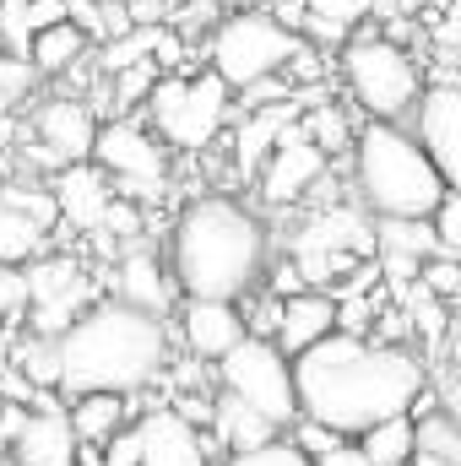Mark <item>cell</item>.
<instances>
[{"label": "cell", "mask_w": 461, "mask_h": 466, "mask_svg": "<svg viewBox=\"0 0 461 466\" xmlns=\"http://www.w3.org/2000/svg\"><path fill=\"white\" fill-rule=\"evenodd\" d=\"M27 320V266H0V326Z\"/></svg>", "instance_id": "31"}, {"label": "cell", "mask_w": 461, "mask_h": 466, "mask_svg": "<svg viewBox=\"0 0 461 466\" xmlns=\"http://www.w3.org/2000/svg\"><path fill=\"white\" fill-rule=\"evenodd\" d=\"M60 228L49 185H5L0 190V266H33L49 255V238Z\"/></svg>", "instance_id": "14"}, {"label": "cell", "mask_w": 461, "mask_h": 466, "mask_svg": "<svg viewBox=\"0 0 461 466\" xmlns=\"http://www.w3.org/2000/svg\"><path fill=\"white\" fill-rule=\"evenodd\" d=\"M337 76H343L347 98L364 119H391V125H407L424 87H429V71L424 60L385 27H358L337 49Z\"/></svg>", "instance_id": "5"}, {"label": "cell", "mask_w": 461, "mask_h": 466, "mask_svg": "<svg viewBox=\"0 0 461 466\" xmlns=\"http://www.w3.org/2000/svg\"><path fill=\"white\" fill-rule=\"evenodd\" d=\"M440 363L461 369V288H456V299H451V331H446V358Z\"/></svg>", "instance_id": "35"}, {"label": "cell", "mask_w": 461, "mask_h": 466, "mask_svg": "<svg viewBox=\"0 0 461 466\" xmlns=\"http://www.w3.org/2000/svg\"><path fill=\"white\" fill-rule=\"evenodd\" d=\"M435 363L407 342H369L353 331H332L326 342L293 358L299 418L358 440L364 429L413 412L429 396Z\"/></svg>", "instance_id": "1"}, {"label": "cell", "mask_w": 461, "mask_h": 466, "mask_svg": "<svg viewBox=\"0 0 461 466\" xmlns=\"http://www.w3.org/2000/svg\"><path fill=\"white\" fill-rule=\"evenodd\" d=\"M304 44H310V38H304L299 27H288L277 11L244 5V11L218 16V27H212V38H207V66L229 82L233 98H239V93H250L255 82L282 76Z\"/></svg>", "instance_id": "7"}, {"label": "cell", "mask_w": 461, "mask_h": 466, "mask_svg": "<svg viewBox=\"0 0 461 466\" xmlns=\"http://www.w3.org/2000/svg\"><path fill=\"white\" fill-rule=\"evenodd\" d=\"M33 11H27V0H5L0 5V49L5 55H27L33 49Z\"/></svg>", "instance_id": "28"}, {"label": "cell", "mask_w": 461, "mask_h": 466, "mask_svg": "<svg viewBox=\"0 0 461 466\" xmlns=\"http://www.w3.org/2000/svg\"><path fill=\"white\" fill-rule=\"evenodd\" d=\"M446 380H451V396H446V407H456V412H461V369H451V363H446ZM429 390H435V385H429ZM435 401H440V396H435Z\"/></svg>", "instance_id": "36"}, {"label": "cell", "mask_w": 461, "mask_h": 466, "mask_svg": "<svg viewBox=\"0 0 461 466\" xmlns=\"http://www.w3.org/2000/svg\"><path fill=\"white\" fill-rule=\"evenodd\" d=\"M326 174H332V157L293 125L277 147H271V157L261 163V174H255V190H261V207H271V212H288V207H304L321 185H326Z\"/></svg>", "instance_id": "13"}, {"label": "cell", "mask_w": 461, "mask_h": 466, "mask_svg": "<svg viewBox=\"0 0 461 466\" xmlns=\"http://www.w3.org/2000/svg\"><path fill=\"white\" fill-rule=\"evenodd\" d=\"M315 466H380V461H369L358 440H343L337 451H326V456H321V461H315Z\"/></svg>", "instance_id": "34"}, {"label": "cell", "mask_w": 461, "mask_h": 466, "mask_svg": "<svg viewBox=\"0 0 461 466\" xmlns=\"http://www.w3.org/2000/svg\"><path fill=\"white\" fill-rule=\"evenodd\" d=\"M407 125L424 141V152L435 157L440 179L451 190H461V76H435Z\"/></svg>", "instance_id": "16"}, {"label": "cell", "mask_w": 461, "mask_h": 466, "mask_svg": "<svg viewBox=\"0 0 461 466\" xmlns=\"http://www.w3.org/2000/svg\"><path fill=\"white\" fill-rule=\"evenodd\" d=\"M429 228L440 238V255H461V190L440 196V207L429 212Z\"/></svg>", "instance_id": "29"}, {"label": "cell", "mask_w": 461, "mask_h": 466, "mask_svg": "<svg viewBox=\"0 0 461 466\" xmlns=\"http://www.w3.org/2000/svg\"><path fill=\"white\" fill-rule=\"evenodd\" d=\"M288 434H293V440H299V445H304L315 461H321L326 451H337V445H343V434H337V429H321V423H310V418H299Z\"/></svg>", "instance_id": "32"}, {"label": "cell", "mask_w": 461, "mask_h": 466, "mask_svg": "<svg viewBox=\"0 0 461 466\" xmlns=\"http://www.w3.org/2000/svg\"><path fill=\"white\" fill-rule=\"evenodd\" d=\"M233 109H239L233 87L207 66V71H163L141 104V119L158 130V141L174 157H190V152H212L229 136Z\"/></svg>", "instance_id": "6"}, {"label": "cell", "mask_w": 461, "mask_h": 466, "mask_svg": "<svg viewBox=\"0 0 461 466\" xmlns=\"http://www.w3.org/2000/svg\"><path fill=\"white\" fill-rule=\"evenodd\" d=\"M87 304H98V282L82 271L77 255H38L27 266V331L60 337Z\"/></svg>", "instance_id": "10"}, {"label": "cell", "mask_w": 461, "mask_h": 466, "mask_svg": "<svg viewBox=\"0 0 461 466\" xmlns=\"http://www.w3.org/2000/svg\"><path fill=\"white\" fill-rule=\"evenodd\" d=\"M429 255H440L429 218H374V266H380V282L391 293L413 288Z\"/></svg>", "instance_id": "19"}, {"label": "cell", "mask_w": 461, "mask_h": 466, "mask_svg": "<svg viewBox=\"0 0 461 466\" xmlns=\"http://www.w3.org/2000/svg\"><path fill=\"white\" fill-rule=\"evenodd\" d=\"M98 109L82 98V93H55V98H44L33 119H27V130H33V157L38 163H49V174L55 168H66V163H87L93 157V141H98Z\"/></svg>", "instance_id": "12"}, {"label": "cell", "mask_w": 461, "mask_h": 466, "mask_svg": "<svg viewBox=\"0 0 461 466\" xmlns=\"http://www.w3.org/2000/svg\"><path fill=\"white\" fill-rule=\"evenodd\" d=\"M169 326H174V348L185 358H196V363H218L250 337L244 331V309L233 299H179Z\"/></svg>", "instance_id": "17"}, {"label": "cell", "mask_w": 461, "mask_h": 466, "mask_svg": "<svg viewBox=\"0 0 461 466\" xmlns=\"http://www.w3.org/2000/svg\"><path fill=\"white\" fill-rule=\"evenodd\" d=\"M136 466H218V445L179 407H147L136 418Z\"/></svg>", "instance_id": "15"}, {"label": "cell", "mask_w": 461, "mask_h": 466, "mask_svg": "<svg viewBox=\"0 0 461 466\" xmlns=\"http://www.w3.org/2000/svg\"><path fill=\"white\" fill-rule=\"evenodd\" d=\"M0 5H5V0H0Z\"/></svg>", "instance_id": "40"}, {"label": "cell", "mask_w": 461, "mask_h": 466, "mask_svg": "<svg viewBox=\"0 0 461 466\" xmlns=\"http://www.w3.org/2000/svg\"><path fill=\"white\" fill-rule=\"evenodd\" d=\"M174 326L163 315H147L125 299L87 304L60 337H55V390L71 401L82 390H119L141 396L152 380L169 374L174 363Z\"/></svg>", "instance_id": "2"}, {"label": "cell", "mask_w": 461, "mask_h": 466, "mask_svg": "<svg viewBox=\"0 0 461 466\" xmlns=\"http://www.w3.org/2000/svg\"><path fill=\"white\" fill-rule=\"evenodd\" d=\"M207 5H218V11L229 16V11H244V5H261V0H207Z\"/></svg>", "instance_id": "37"}, {"label": "cell", "mask_w": 461, "mask_h": 466, "mask_svg": "<svg viewBox=\"0 0 461 466\" xmlns=\"http://www.w3.org/2000/svg\"><path fill=\"white\" fill-rule=\"evenodd\" d=\"M0 418L11 429V461L16 466H77L82 440L71 429V412H66L60 390H44L38 407H5L0 401Z\"/></svg>", "instance_id": "11"}, {"label": "cell", "mask_w": 461, "mask_h": 466, "mask_svg": "<svg viewBox=\"0 0 461 466\" xmlns=\"http://www.w3.org/2000/svg\"><path fill=\"white\" fill-rule=\"evenodd\" d=\"M407 466H451V461H446V456H429V451H418Z\"/></svg>", "instance_id": "38"}, {"label": "cell", "mask_w": 461, "mask_h": 466, "mask_svg": "<svg viewBox=\"0 0 461 466\" xmlns=\"http://www.w3.org/2000/svg\"><path fill=\"white\" fill-rule=\"evenodd\" d=\"M38 82H44V76H38V66H33L27 55H5V49H0V109H5V115L22 109Z\"/></svg>", "instance_id": "26"}, {"label": "cell", "mask_w": 461, "mask_h": 466, "mask_svg": "<svg viewBox=\"0 0 461 466\" xmlns=\"http://www.w3.org/2000/svg\"><path fill=\"white\" fill-rule=\"evenodd\" d=\"M125 255L115 260V282H109V293L125 299V304H136V309H147V315H174L179 309V282H174V271H169V255H158L152 244H119Z\"/></svg>", "instance_id": "18"}, {"label": "cell", "mask_w": 461, "mask_h": 466, "mask_svg": "<svg viewBox=\"0 0 461 466\" xmlns=\"http://www.w3.org/2000/svg\"><path fill=\"white\" fill-rule=\"evenodd\" d=\"M207 434H212V445H218L223 456H239V451H255V445H266V440H277V434H288V429L271 423L261 407L239 401L233 390H218V396H212V412H207Z\"/></svg>", "instance_id": "22"}, {"label": "cell", "mask_w": 461, "mask_h": 466, "mask_svg": "<svg viewBox=\"0 0 461 466\" xmlns=\"http://www.w3.org/2000/svg\"><path fill=\"white\" fill-rule=\"evenodd\" d=\"M435 44H440L446 55H461V0H451V11L435 22Z\"/></svg>", "instance_id": "33"}, {"label": "cell", "mask_w": 461, "mask_h": 466, "mask_svg": "<svg viewBox=\"0 0 461 466\" xmlns=\"http://www.w3.org/2000/svg\"><path fill=\"white\" fill-rule=\"evenodd\" d=\"M11 456V429H5V418H0V461Z\"/></svg>", "instance_id": "39"}, {"label": "cell", "mask_w": 461, "mask_h": 466, "mask_svg": "<svg viewBox=\"0 0 461 466\" xmlns=\"http://www.w3.org/2000/svg\"><path fill=\"white\" fill-rule=\"evenodd\" d=\"M418 282L435 293V299H456V288H461V255H429L424 260V271H418Z\"/></svg>", "instance_id": "30"}, {"label": "cell", "mask_w": 461, "mask_h": 466, "mask_svg": "<svg viewBox=\"0 0 461 466\" xmlns=\"http://www.w3.org/2000/svg\"><path fill=\"white\" fill-rule=\"evenodd\" d=\"M169 271L179 299H244L266 282L271 266V228L255 207L223 190H201L174 212L169 228Z\"/></svg>", "instance_id": "3"}, {"label": "cell", "mask_w": 461, "mask_h": 466, "mask_svg": "<svg viewBox=\"0 0 461 466\" xmlns=\"http://www.w3.org/2000/svg\"><path fill=\"white\" fill-rule=\"evenodd\" d=\"M337 331V293L332 288H299V293H288L282 299V320H277V348L288 352V358H299V352H310L315 342H326Z\"/></svg>", "instance_id": "20"}, {"label": "cell", "mask_w": 461, "mask_h": 466, "mask_svg": "<svg viewBox=\"0 0 461 466\" xmlns=\"http://www.w3.org/2000/svg\"><path fill=\"white\" fill-rule=\"evenodd\" d=\"M347 185L369 218H429L440 196L451 190L413 136V125L391 119H364L347 152Z\"/></svg>", "instance_id": "4"}, {"label": "cell", "mask_w": 461, "mask_h": 466, "mask_svg": "<svg viewBox=\"0 0 461 466\" xmlns=\"http://www.w3.org/2000/svg\"><path fill=\"white\" fill-rule=\"evenodd\" d=\"M358 445H364V456L380 466H407L418 456V418L413 412H402V418H385V423H374V429H364L358 434Z\"/></svg>", "instance_id": "24"}, {"label": "cell", "mask_w": 461, "mask_h": 466, "mask_svg": "<svg viewBox=\"0 0 461 466\" xmlns=\"http://www.w3.org/2000/svg\"><path fill=\"white\" fill-rule=\"evenodd\" d=\"M98 44L66 16V22H55V27H38L33 33V49H27V60L38 66V76H71L87 55H93Z\"/></svg>", "instance_id": "23"}, {"label": "cell", "mask_w": 461, "mask_h": 466, "mask_svg": "<svg viewBox=\"0 0 461 466\" xmlns=\"http://www.w3.org/2000/svg\"><path fill=\"white\" fill-rule=\"evenodd\" d=\"M66 412H71V429H77L82 451H109L119 434L141 418L136 396H119V390H82V396L66 401Z\"/></svg>", "instance_id": "21"}, {"label": "cell", "mask_w": 461, "mask_h": 466, "mask_svg": "<svg viewBox=\"0 0 461 466\" xmlns=\"http://www.w3.org/2000/svg\"><path fill=\"white\" fill-rule=\"evenodd\" d=\"M218 369V390H233L239 401L261 407L271 423L293 429L299 423V385H293V358L277 348L271 337H244L229 358L212 363Z\"/></svg>", "instance_id": "9"}, {"label": "cell", "mask_w": 461, "mask_h": 466, "mask_svg": "<svg viewBox=\"0 0 461 466\" xmlns=\"http://www.w3.org/2000/svg\"><path fill=\"white\" fill-rule=\"evenodd\" d=\"M299 130H304L326 157H332V152H353V136H358V125H347V115L337 104H304Z\"/></svg>", "instance_id": "25"}, {"label": "cell", "mask_w": 461, "mask_h": 466, "mask_svg": "<svg viewBox=\"0 0 461 466\" xmlns=\"http://www.w3.org/2000/svg\"><path fill=\"white\" fill-rule=\"evenodd\" d=\"M223 466H315V456L293 440V434H277L255 451H239V456H223Z\"/></svg>", "instance_id": "27"}, {"label": "cell", "mask_w": 461, "mask_h": 466, "mask_svg": "<svg viewBox=\"0 0 461 466\" xmlns=\"http://www.w3.org/2000/svg\"><path fill=\"white\" fill-rule=\"evenodd\" d=\"M93 163L109 174L125 201H158L174 179V152L158 141V130L141 115H109L98 125V141H93Z\"/></svg>", "instance_id": "8"}]
</instances>
